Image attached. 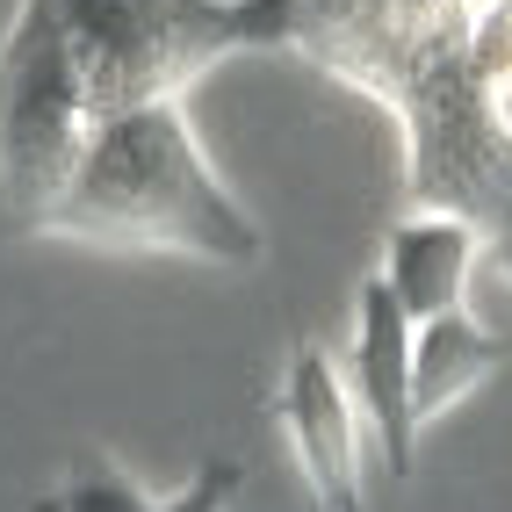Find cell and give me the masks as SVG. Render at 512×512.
<instances>
[{"label": "cell", "mask_w": 512, "mask_h": 512, "mask_svg": "<svg viewBox=\"0 0 512 512\" xmlns=\"http://www.w3.org/2000/svg\"><path fill=\"white\" fill-rule=\"evenodd\" d=\"M231 498H238V462L217 455V462H202V476L181 498H159L152 512H231Z\"/></svg>", "instance_id": "obj_10"}, {"label": "cell", "mask_w": 512, "mask_h": 512, "mask_svg": "<svg viewBox=\"0 0 512 512\" xmlns=\"http://www.w3.org/2000/svg\"><path fill=\"white\" fill-rule=\"evenodd\" d=\"M469 65L498 101H512V0H484L469 15Z\"/></svg>", "instance_id": "obj_9"}, {"label": "cell", "mask_w": 512, "mask_h": 512, "mask_svg": "<svg viewBox=\"0 0 512 512\" xmlns=\"http://www.w3.org/2000/svg\"><path fill=\"white\" fill-rule=\"evenodd\" d=\"M159 498L138 484V476H123L109 455H80L73 469H65V484L44 491L29 512H152Z\"/></svg>", "instance_id": "obj_8"}, {"label": "cell", "mask_w": 512, "mask_h": 512, "mask_svg": "<svg viewBox=\"0 0 512 512\" xmlns=\"http://www.w3.org/2000/svg\"><path fill=\"white\" fill-rule=\"evenodd\" d=\"M51 238H87V246L123 253H188L217 267H253L267 253L260 224L238 210V195L202 159L181 101H152V109L94 123L51 210Z\"/></svg>", "instance_id": "obj_1"}, {"label": "cell", "mask_w": 512, "mask_h": 512, "mask_svg": "<svg viewBox=\"0 0 512 512\" xmlns=\"http://www.w3.org/2000/svg\"><path fill=\"white\" fill-rule=\"evenodd\" d=\"M484 253H491V260H498V275H505V282H512V217H505V224H491V231H484Z\"/></svg>", "instance_id": "obj_11"}, {"label": "cell", "mask_w": 512, "mask_h": 512, "mask_svg": "<svg viewBox=\"0 0 512 512\" xmlns=\"http://www.w3.org/2000/svg\"><path fill=\"white\" fill-rule=\"evenodd\" d=\"M505 354L512 347L498 332H484L469 311L426 318L412 332V412H419V426H433L440 412H455L476 383H491V375L505 368Z\"/></svg>", "instance_id": "obj_7"}, {"label": "cell", "mask_w": 512, "mask_h": 512, "mask_svg": "<svg viewBox=\"0 0 512 512\" xmlns=\"http://www.w3.org/2000/svg\"><path fill=\"white\" fill-rule=\"evenodd\" d=\"M94 138V116L80 109L65 44L44 0H22L0 37V224L51 231V210L73 166Z\"/></svg>", "instance_id": "obj_3"}, {"label": "cell", "mask_w": 512, "mask_h": 512, "mask_svg": "<svg viewBox=\"0 0 512 512\" xmlns=\"http://www.w3.org/2000/svg\"><path fill=\"white\" fill-rule=\"evenodd\" d=\"M275 419L296 440L311 498L325 512H368V426H361V404L347 390V368L318 339H303L289 354V375L275 390Z\"/></svg>", "instance_id": "obj_4"}, {"label": "cell", "mask_w": 512, "mask_h": 512, "mask_svg": "<svg viewBox=\"0 0 512 512\" xmlns=\"http://www.w3.org/2000/svg\"><path fill=\"white\" fill-rule=\"evenodd\" d=\"M412 318L383 275H368L354 296V354H347V390L361 404V426L375 433V462L390 476H412L419 448V412H412Z\"/></svg>", "instance_id": "obj_5"}, {"label": "cell", "mask_w": 512, "mask_h": 512, "mask_svg": "<svg viewBox=\"0 0 512 512\" xmlns=\"http://www.w3.org/2000/svg\"><path fill=\"white\" fill-rule=\"evenodd\" d=\"M65 44L80 109L123 116L181 101L210 65L246 51H289L282 0H44Z\"/></svg>", "instance_id": "obj_2"}, {"label": "cell", "mask_w": 512, "mask_h": 512, "mask_svg": "<svg viewBox=\"0 0 512 512\" xmlns=\"http://www.w3.org/2000/svg\"><path fill=\"white\" fill-rule=\"evenodd\" d=\"M484 253V231L455 210H412L390 224V246H383V282L397 289L404 318L426 325V318H448L462 311V289H469V267Z\"/></svg>", "instance_id": "obj_6"}]
</instances>
